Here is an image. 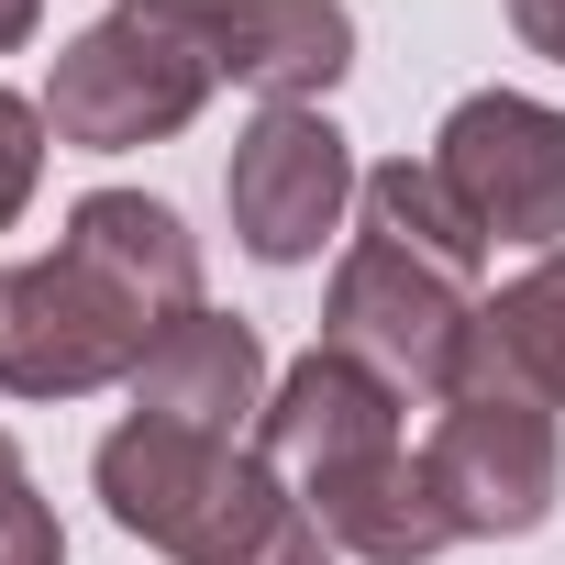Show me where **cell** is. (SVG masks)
<instances>
[{
	"label": "cell",
	"mask_w": 565,
	"mask_h": 565,
	"mask_svg": "<svg viewBox=\"0 0 565 565\" xmlns=\"http://www.w3.org/2000/svg\"><path fill=\"white\" fill-rule=\"evenodd\" d=\"M466 377H510V388H532L543 411L565 399V244H554V255H532L510 289L477 311Z\"/></svg>",
	"instance_id": "cell-13"
},
{
	"label": "cell",
	"mask_w": 565,
	"mask_h": 565,
	"mask_svg": "<svg viewBox=\"0 0 565 565\" xmlns=\"http://www.w3.org/2000/svg\"><path fill=\"white\" fill-rule=\"evenodd\" d=\"M311 499V521L344 543V554H366V565H422V554H444V543H466L455 532V510H444V488H433V466L422 455H366V466H333V477H311L300 488Z\"/></svg>",
	"instance_id": "cell-11"
},
{
	"label": "cell",
	"mask_w": 565,
	"mask_h": 565,
	"mask_svg": "<svg viewBox=\"0 0 565 565\" xmlns=\"http://www.w3.org/2000/svg\"><path fill=\"white\" fill-rule=\"evenodd\" d=\"M111 12L178 34L211 78H244L266 100H311L355 67V23L344 0H111Z\"/></svg>",
	"instance_id": "cell-8"
},
{
	"label": "cell",
	"mask_w": 565,
	"mask_h": 565,
	"mask_svg": "<svg viewBox=\"0 0 565 565\" xmlns=\"http://www.w3.org/2000/svg\"><path fill=\"white\" fill-rule=\"evenodd\" d=\"M399 444V388L377 377V366H355V355H333V344H311L289 377L266 388V411H255V455L277 466V477H333V466H366V455H388Z\"/></svg>",
	"instance_id": "cell-9"
},
{
	"label": "cell",
	"mask_w": 565,
	"mask_h": 565,
	"mask_svg": "<svg viewBox=\"0 0 565 565\" xmlns=\"http://www.w3.org/2000/svg\"><path fill=\"white\" fill-rule=\"evenodd\" d=\"M134 411H145V422H189V433H222V444H233V422H255V411H266V344L200 300V311H189V322H167V333H156V355L134 366Z\"/></svg>",
	"instance_id": "cell-10"
},
{
	"label": "cell",
	"mask_w": 565,
	"mask_h": 565,
	"mask_svg": "<svg viewBox=\"0 0 565 565\" xmlns=\"http://www.w3.org/2000/svg\"><path fill=\"white\" fill-rule=\"evenodd\" d=\"M322 344L377 366L388 388L455 399L466 344H477V300H466V277H444L433 255H411L388 233H355L344 266H333V300H322Z\"/></svg>",
	"instance_id": "cell-3"
},
{
	"label": "cell",
	"mask_w": 565,
	"mask_h": 565,
	"mask_svg": "<svg viewBox=\"0 0 565 565\" xmlns=\"http://www.w3.org/2000/svg\"><path fill=\"white\" fill-rule=\"evenodd\" d=\"M0 565H67V543H56V510L34 499V477H23L12 433H0Z\"/></svg>",
	"instance_id": "cell-15"
},
{
	"label": "cell",
	"mask_w": 565,
	"mask_h": 565,
	"mask_svg": "<svg viewBox=\"0 0 565 565\" xmlns=\"http://www.w3.org/2000/svg\"><path fill=\"white\" fill-rule=\"evenodd\" d=\"M200 100H211V67H200L178 34L134 23V12H111V23H89L78 45H56V78H45V122H56V145H78V156L167 145V134L200 122Z\"/></svg>",
	"instance_id": "cell-4"
},
{
	"label": "cell",
	"mask_w": 565,
	"mask_h": 565,
	"mask_svg": "<svg viewBox=\"0 0 565 565\" xmlns=\"http://www.w3.org/2000/svg\"><path fill=\"white\" fill-rule=\"evenodd\" d=\"M233 565H333V532L311 521V499H289V510H277V521L233 554Z\"/></svg>",
	"instance_id": "cell-17"
},
{
	"label": "cell",
	"mask_w": 565,
	"mask_h": 565,
	"mask_svg": "<svg viewBox=\"0 0 565 565\" xmlns=\"http://www.w3.org/2000/svg\"><path fill=\"white\" fill-rule=\"evenodd\" d=\"M510 23H521V45H532V56H554V67H565V0H510Z\"/></svg>",
	"instance_id": "cell-18"
},
{
	"label": "cell",
	"mask_w": 565,
	"mask_h": 565,
	"mask_svg": "<svg viewBox=\"0 0 565 565\" xmlns=\"http://www.w3.org/2000/svg\"><path fill=\"white\" fill-rule=\"evenodd\" d=\"M34 23H45V0H0V45H23Z\"/></svg>",
	"instance_id": "cell-19"
},
{
	"label": "cell",
	"mask_w": 565,
	"mask_h": 565,
	"mask_svg": "<svg viewBox=\"0 0 565 565\" xmlns=\"http://www.w3.org/2000/svg\"><path fill=\"white\" fill-rule=\"evenodd\" d=\"M89 477H100L111 521H122L134 543L178 554V565H233L277 510H289V488H277L266 455H244V444H222V433H189V422H145V411L100 444Z\"/></svg>",
	"instance_id": "cell-1"
},
{
	"label": "cell",
	"mask_w": 565,
	"mask_h": 565,
	"mask_svg": "<svg viewBox=\"0 0 565 565\" xmlns=\"http://www.w3.org/2000/svg\"><path fill=\"white\" fill-rule=\"evenodd\" d=\"M67 255H89L111 289H134L156 322H189V311H200V244H189V222H178L167 200H145V189H89V200L67 211Z\"/></svg>",
	"instance_id": "cell-12"
},
{
	"label": "cell",
	"mask_w": 565,
	"mask_h": 565,
	"mask_svg": "<svg viewBox=\"0 0 565 565\" xmlns=\"http://www.w3.org/2000/svg\"><path fill=\"white\" fill-rule=\"evenodd\" d=\"M366 233H388V244H411V255H433L444 277H477L488 266V233H477V211L455 200V178L444 167H411V156H388V167H366Z\"/></svg>",
	"instance_id": "cell-14"
},
{
	"label": "cell",
	"mask_w": 565,
	"mask_h": 565,
	"mask_svg": "<svg viewBox=\"0 0 565 565\" xmlns=\"http://www.w3.org/2000/svg\"><path fill=\"white\" fill-rule=\"evenodd\" d=\"M45 100H23V89H0V233L23 222V200H34V178H45Z\"/></svg>",
	"instance_id": "cell-16"
},
{
	"label": "cell",
	"mask_w": 565,
	"mask_h": 565,
	"mask_svg": "<svg viewBox=\"0 0 565 565\" xmlns=\"http://www.w3.org/2000/svg\"><path fill=\"white\" fill-rule=\"evenodd\" d=\"M355 189H366V178H355L344 134H333L311 100H266V111L233 134V178H222V200H233L244 255H266V266L322 255V233L344 222Z\"/></svg>",
	"instance_id": "cell-6"
},
{
	"label": "cell",
	"mask_w": 565,
	"mask_h": 565,
	"mask_svg": "<svg viewBox=\"0 0 565 565\" xmlns=\"http://www.w3.org/2000/svg\"><path fill=\"white\" fill-rule=\"evenodd\" d=\"M433 488L455 510V532H543L554 488H565V444H554V411L510 377H455L444 422H433Z\"/></svg>",
	"instance_id": "cell-5"
},
{
	"label": "cell",
	"mask_w": 565,
	"mask_h": 565,
	"mask_svg": "<svg viewBox=\"0 0 565 565\" xmlns=\"http://www.w3.org/2000/svg\"><path fill=\"white\" fill-rule=\"evenodd\" d=\"M433 167L455 178V200L477 211L488 244H543V255L565 244V111H543L521 89H477V100H455Z\"/></svg>",
	"instance_id": "cell-7"
},
{
	"label": "cell",
	"mask_w": 565,
	"mask_h": 565,
	"mask_svg": "<svg viewBox=\"0 0 565 565\" xmlns=\"http://www.w3.org/2000/svg\"><path fill=\"white\" fill-rule=\"evenodd\" d=\"M156 311L89 255H34V266H0V388L12 399H89L111 377H134L156 355Z\"/></svg>",
	"instance_id": "cell-2"
}]
</instances>
